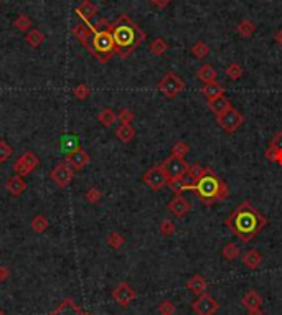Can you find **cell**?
I'll return each instance as SVG.
<instances>
[{
    "mask_svg": "<svg viewBox=\"0 0 282 315\" xmlns=\"http://www.w3.org/2000/svg\"><path fill=\"white\" fill-rule=\"evenodd\" d=\"M73 175H74V170H73L71 167H69L68 162L58 163V165H56L53 170H51V173H50L51 180H53L60 188L68 187L69 183H71V180H73Z\"/></svg>",
    "mask_w": 282,
    "mask_h": 315,
    "instance_id": "30bf717a",
    "label": "cell"
},
{
    "mask_svg": "<svg viewBox=\"0 0 282 315\" xmlns=\"http://www.w3.org/2000/svg\"><path fill=\"white\" fill-rule=\"evenodd\" d=\"M193 190L196 191V196L203 205L211 206L215 203H221L229 196V187L226 182L221 180L213 168H206V173L196 182Z\"/></svg>",
    "mask_w": 282,
    "mask_h": 315,
    "instance_id": "3957f363",
    "label": "cell"
},
{
    "mask_svg": "<svg viewBox=\"0 0 282 315\" xmlns=\"http://www.w3.org/2000/svg\"><path fill=\"white\" fill-rule=\"evenodd\" d=\"M88 51L102 64L107 63V61L114 56L116 45H114V38H112V33L109 28H107V30H99L93 35Z\"/></svg>",
    "mask_w": 282,
    "mask_h": 315,
    "instance_id": "277c9868",
    "label": "cell"
},
{
    "mask_svg": "<svg viewBox=\"0 0 282 315\" xmlns=\"http://www.w3.org/2000/svg\"><path fill=\"white\" fill-rule=\"evenodd\" d=\"M201 94L206 97V101L211 102L215 99H218L219 96H223L224 94V88L219 84L218 81H213V83H206L201 86Z\"/></svg>",
    "mask_w": 282,
    "mask_h": 315,
    "instance_id": "ac0fdd59",
    "label": "cell"
},
{
    "mask_svg": "<svg viewBox=\"0 0 282 315\" xmlns=\"http://www.w3.org/2000/svg\"><path fill=\"white\" fill-rule=\"evenodd\" d=\"M97 13V7L94 5L91 0H83L81 3L76 7V15L81 18L84 23H89L91 18Z\"/></svg>",
    "mask_w": 282,
    "mask_h": 315,
    "instance_id": "e0dca14e",
    "label": "cell"
},
{
    "mask_svg": "<svg viewBox=\"0 0 282 315\" xmlns=\"http://www.w3.org/2000/svg\"><path fill=\"white\" fill-rule=\"evenodd\" d=\"M188 150H190V145L187 142H183V140H177L175 144L172 145V154L170 155H175V157H185L188 154Z\"/></svg>",
    "mask_w": 282,
    "mask_h": 315,
    "instance_id": "d590c367",
    "label": "cell"
},
{
    "mask_svg": "<svg viewBox=\"0 0 282 315\" xmlns=\"http://www.w3.org/2000/svg\"><path fill=\"white\" fill-rule=\"evenodd\" d=\"M249 315H262L259 309H249Z\"/></svg>",
    "mask_w": 282,
    "mask_h": 315,
    "instance_id": "f5cc1de1",
    "label": "cell"
},
{
    "mask_svg": "<svg viewBox=\"0 0 282 315\" xmlns=\"http://www.w3.org/2000/svg\"><path fill=\"white\" fill-rule=\"evenodd\" d=\"M206 168L208 167H201L200 163H193V165H190V168H188V172H190V175H193L196 180H200L206 173Z\"/></svg>",
    "mask_w": 282,
    "mask_h": 315,
    "instance_id": "7bdbcfd3",
    "label": "cell"
},
{
    "mask_svg": "<svg viewBox=\"0 0 282 315\" xmlns=\"http://www.w3.org/2000/svg\"><path fill=\"white\" fill-rule=\"evenodd\" d=\"M142 182L152 191H160L163 187L168 185V177L165 175V172H163V168L160 165H155L144 173Z\"/></svg>",
    "mask_w": 282,
    "mask_h": 315,
    "instance_id": "52a82bcc",
    "label": "cell"
},
{
    "mask_svg": "<svg viewBox=\"0 0 282 315\" xmlns=\"http://www.w3.org/2000/svg\"><path fill=\"white\" fill-rule=\"evenodd\" d=\"M216 122H218V126L223 130H226L228 134H231V132H234V130L239 129L243 126L244 116L239 111L234 109V107H231V109L226 111L224 114L216 117Z\"/></svg>",
    "mask_w": 282,
    "mask_h": 315,
    "instance_id": "ba28073f",
    "label": "cell"
},
{
    "mask_svg": "<svg viewBox=\"0 0 282 315\" xmlns=\"http://www.w3.org/2000/svg\"><path fill=\"white\" fill-rule=\"evenodd\" d=\"M78 149H79V139L76 137V135L68 134V135H64V137L61 139V150H63L66 155L74 152V150H78Z\"/></svg>",
    "mask_w": 282,
    "mask_h": 315,
    "instance_id": "484cf974",
    "label": "cell"
},
{
    "mask_svg": "<svg viewBox=\"0 0 282 315\" xmlns=\"http://www.w3.org/2000/svg\"><path fill=\"white\" fill-rule=\"evenodd\" d=\"M154 3L157 5L158 8H163V7H167L168 3H170V0H154Z\"/></svg>",
    "mask_w": 282,
    "mask_h": 315,
    "instance_id": "681fc988",
    "label": "cell"
},
{
    "mask_svg": "<svg viewBox=\"0 0 282 315\" xmlns=\"http://www.w3.org/2000/svg\"><path fill=\"white\" fill-rule=\"evenodd\" d=\"M74 96H76V99L79 101H84L89 97V94H91V89H89L86 84H78L76 88H74Z\"/></svg>",
    "mask_w": 282,
    "mask_h": 315,
    "instance_id": "f35d334b",
    "label": "cell"
},
{
    "mask_svg": "<svg viewBox=\"0 0 282 315\" xmlns=\"http://www.w3.org/2000/svg\"><path fill=\"white\" fill-rule=\"evenodd\" d=\"M276 163L282 167V149H277V157H276Z\"/></svg>",
    "mask_w": 282,
    "mask_h": 315,
    "instance_id": "f907efd6",
    "label": "cell"
},
{
    "mask_svg": "<svg viewBox=\"0 0 282 315\" xmlns=\"http://www.w3.org/2000/svg\"><path fill=\"white\" fill-rule=\"evenodd\" d=\"M208 107H210V111L213 112V114H215L216 117H218V116H221V114H224L226 111L231 109L233 104H231V101H229L228 97L223 94V96H219L218 99L208 102Z\"/></svg>",
    "mask_w": 282,
    "mask_h": 315,
    "instance_id": "d6986e66",
    "label": "cell"
},
{
    "mask_svg": "<svg viewBox=\"0 0 282 315\" xmlns=\"http://www.w3.org/2000/svg\"><path fill=\"white\" fill-rule=\"evenodd\" d=\"M117 121H119L121 124H132L134 112L130 109H122L119 114H117Z\"/></svg>",
    "mask_w": 282,
    "mask_h": 315,
    "instance_id": "ab89813d",
    "label": "cell"
},
{
    "mask_svg": "<svg viewBox=\"0 0 282 315\" xmlns=\"http://www.w3.org/2000/svg\"><path fill=\"white\" fill-rule=\"evenodd\" d=\"M167 210L170 211V215H173L175 218L180 220V218H185V216L190 213L191 205L188 203L182 195H175L170 201H168Z\"/></svg>",
    "mask_w": 282,
    "mask_h": 315,
    "instance_id": "7c38bea8",
    "label": "cell"
},
{
    "mask_svg": "<svg viewBox=\"0 0 282 315\" xmlns=\"http://www.w3.org/2000/svg\"><path fill=\"white\" fill-rule=\"evenodd\" d=\"M187 289L191 290V292L196 295H201V294H205V290H206V282L201 276H193L187 282Z\"/></svg>",
    "mask_w": 282,
    "mask_h": 315,
    "instance_id": "603a6c76",
    "label": "cell"
},
{
    "mask_svg": "<svg viewBox=\"0 0 282 315\" xmlns=\"http://www.w3.org/2000/svg\"><path fill=\"white\" fill-rule=\"evenodd\" d=\"M269 145H272L274 149H282V130H279V132H276V135L272 137V140H271Z\"/></svg>",
    "mask_w": 282,
    "mask_h": 315,
    "instance_id": "7dc6e473",
    "label": "cell"
},
{
    "mask_svg": "<svg viewBox=\"0 0 282 315\" xmlns=\"http://www.w3.org/2000/svg\"><path fill=\"white\" fill-rule=\"evenodd\" d=\"M261 261H262V256L257 249H249L246 254L243 256V262L249 269H256V267L261 264Z\"/></svg>",
    "mask_w": 282,
    "mask_h": 315,
    "instance_id": "d4e9b609",
    "label": "cell"
},
{
    "mask_svg": "<svg viewBox=\"0 0 282 315\" xmlns=\"http://www.w3.org/2000/svg\"><path fill=\"white\" fill-rule=\"evenodd\" d=\"M12 154H13V149H12V145H8L7 140H0V163H3V162H7L8 158L12 157Z\"/></svg>",
    "mask_w": 282,
    "mask_h": 315,
    "instance_id": "8d00e7d4",
    "label": "cell"
},
{
    "mask_svg": "<svg viewBox=\"0 0 282 315\" xmlns=\"http://www.w3.org/2000/svg\"><path fill=\"white\" fill-rule=\"evenodd\" d=\"M243 304L246 305L248 309H259L262 304V299L256 290H249V292L243 297Z\"/></svg>",
    "mask_w": 282,
    "mask_h": 315,
    "instance_id": "83f0119b",
    "label": "cell"
},
{
    "mask_svg": "<svg viewBox=\"0 0 282 315\" xmlns=\"http://www.w3.org/2000/svg\"><path fill=\"white\" fill-rule=\"evenodd\" d=\"M134 135H135V130L130 124H121L119 127L116 129V137L124 144L130 142V140L134 139Z\"/></svg>",
    "mask_w": 282,
    "mask_h": 315,
    "instance_id": "cb8c5ba5",
    "label": "cell"
},
{
    "mask_svg": "<svg viewBox=\"0 0 282 315\" xmlns=\"http://www.w3.org/2000/svg\"><path fill=\"white\" fill-rule=\"evenodd\" d=\"M25 40H27V43L31 46V48H38V46L43 45V41H45V35L41 33V32L38 30V28H31V30H28V32H27Z\"/></svg>",
    "mask_w": 282,
    "mask_h": 315,
    "instance_id": "7402d4cb",
    "label": "cell"
},
{
    "mask_svg": "<svg viewBox=\"0 0 282 315\" xmlns=\"http://www.w3.org/2000/svg\"><path fill=\"white\" fill-rule=\"evenodd\" d=\"M48 220H46V216L43 215H38V216H35L33 218V221H31V229L36 233H43L48 229Z\"/></svg>",
    "mask_w": 282,
    "mask_h": 315,
    "instance_id": "836d02e7",
    "label": "cell"
},
{
    "mask_svg": "<svg viewBox=\"0 0 282 315\" xmlns=\"http://www.w3.org/2000/svg\"><path fill=\"white\" fill-rule=\"evenodd\" d=\"M96 33V30H94V25H89V23H78V25L73 27V35L76 36L78 41L81 43L83 46H86L89 48V43H91V38L93 35Z\"/></svg>",
    "mask_w": 282,
    "mask_h": 315,
    "instance_id": "5bb4252c",
    "label": "cell"
},
{
    "mask_svg": "<svg viewBox=\"0 0 282 315\" xmlns=\"http://www.w3.org/2000/svg\"><path fill=\"white\" fill-rule=\"evenodd\" d=\"M160 167L163 168L165 175L168 177V182L175 180V178H180L183 173L188 172L190 165L187 163V160L183 157H175V155H168V157L160 163Z\"/></svg>",
    "mask_w": 282,
    "mask_h": 315,
    "instance_id": "8992f818",
    "label": "cell"
},
{
    "mask_svg": "<svg viewBox=\"0 0 282 315\" xmlns=\"http://www.w3.org/2000/svg\"><path fill=\"white\" fill-rule=\"evenodd\" d=\"M223 2H224V0H223Z\"/></svg>",
    "mask_w": 282,
    "mask_h": 315,
    "instance_id": "9f6ffc18",
    "label": "cell"
},
{
    "mask_svg": "<svg viewBox=\"0 0 282 315\" xmlns=\"http://www.w3.org/2000/svg\"><path fill=\"white\" fill-rule=\"evenodd\" d=\"M239 252H241V251H239V248L234 243H228L226 246L221 249L223 257H224V259H228V261H234L239 256Z\"/></svg>",
    "mask_w": 282,
    "mask_h": 315,
    "instance_id": "d6a6232c",
    "label": "cell"
},
{
    "mask_svg": "<svg viewBox=\"0 0 282 315\" xmlns=\"http://www.w3.org/2000/svg\"><path fill=\"white\" fill-rule=\"evenodd\" d=\"M0 315H7L5 312H3V310H0Z\"/></svg>",
    "mask_w": 282,
    "mask_h": 315,
    "instance_id": "db71d44e",
    "label": "cell"
},
{
    "mask_svg": "<svg viewBox=\"0 0 282 315\" xmlns=\"http://www.w3.org/2000/svg\"><path fill=\"white\" fill-rule=\"evenodd\" d=\"M167 50H168V43L163 38H155L152 43H150V51L155 55V56H162V55H165L167 53Z\"/></svg>",
    "mask_w": 282,
    "mask_h": 315,
    "instance_id": "f546056e",
    "label": "cell"
},
{
    "mask_svg": "<svg viewBox=\"0 0 282 315\" xmlns=\"http://www.w3.org/2000/svg\"><path fill=\"white\" fill-rule=\"evenodd\" d=\"M89 160H91V158H89V154L83 149H78L66 155V162L69 163V167H71L73 170H81L83 167L88 165Z\"/></svg>",
    "mask_w": 282,
    "mask_h": 315,
    "instance_id": "9a60e30c",
    "label": "cell"
},
{
    "mask_svg": "<svg viewBox=\"0 0 282 315\" xmlns=\"http://www.w3.org/2000/svg\"><path fill=\"white\" fill-rule=\"evenodd\" d=\"M124 243H125V238L122 236L121 233H111L109 236H107V244H109L112 249H119Z\"/></svg>",
    "mask_w": 282,
    "mask_h": 315,
    "instance_id": "74e56055",
    "label": "cell"
},
{
    "mask_svg": "<svg viewBox=\"0 0 282 315\" xmlns=\"http://www.w3.org/2000/svg\"><path fill=\"white\" fill-rule=\"evenodd\" d=\"M27 190V183L23 180V177L20 175H13L7 180V191L13 196L22 195L23 191Z\"/></svg>",
    "mask_w": 282,
    "mask_h": 315,
    "instance_id": "ffe728a7",
    "label": "cell"
},
{
    "mask_svg": "<svg viewBox=\"0 0 282 315\" xmlns=\"http://www.w3.org/2000/svg\"><path fill=\"white\" fill-rule=\"evenodd\" d=\"M191 309L196 315H213L219 309V304L208 294H201L198 299L193 300Z\"/></svg>",
    "mask_w": 282,
    "mask_h": 315,
    "instance_id": "8fae6325",
    "label": "cell"
},
{
    "mask_svg": "<svg viewBox=\"0 0 282 315\" xmlns=\"http://www.w3.org/2000/svg\"><path fill=\"white\" fill-rule=\"evenodd\" d=\"M109 30L114 38L116 53L121 58H127L145 40V32L127 15H121L116 22H112Z\"/></svg>",
    "mask_w": 282,
    "mask_h": 315,
    "instance_id": "7a4b0ae2",
    "label": "cell"
},
{
    "mask_svg": "<svg viewBox=\"0 0 282 315\" xmlns=\"http://www.w3.org/2000/svg\"><path fill=\"white\" fill-rule=\"evenodd\" d=\"M13 27L17 28L18 32H22V33H25V32L30 30V27H31V20H30V17L25 15V13H20L17 18H15V22H13Z\"/></svg>",
    "mask_w": 282,
    "mask_h": 315,
    "instance_id": "4dcf8cb0",
    "label": "cell"
},
{
    "mask_svg": "<svg viewBox=\"0 0 282 315\" xmlns=\"http://www.w3.org/2000/svg\"><path fill=\"white\" fill-rule=\"evenodd\" d=\"M38 163H40V158L36 157L33 152L28 150V152L20 155V158H17L15 165H13V170L17 172V175L27 177V175H30L36 167H38Z\"/></svg>",
    "mask_w": 282,
    "mask_h": 315,
    "instance_id": "9c48e42d",
    "label": "cell"
},
{
    "mask_svg": "<svg viewBox=\"0 0 282 315\" xmlns=\"http://www.w3.org/2000/svg\"><path fill=\"white\" fill-rule=\"evenodd\" d=\"M236 30H238V33L243 36V38H251V36L254 35V32H256V23L252 20H243V22L238 23Z\"/></svg>",
    "mask_w": 282,
    "mask_h": 315,
    "instance_id": "4316f807",
    "label": "cell"
},
{
    "mask_svg": "<svg viewBox=\"0 0 282 315\" xmlns=\"http://www.w3.org/2000/svg\"><path fill=\"white\" fill-rule=\"evenodd\" d=\"M50 315H91V314L83 312L73 299H64Z\"/></svg>",
    "mask_w": 282,
    "mask_h": 315,
    "instance_id": "2e32d148",
    "label": "cell"
},
{
    "mask_svg": "<svg viewBox=\"0 0 282 315\" xmlns=\"http://www.w3.org/2000/svg\"><path fill=\"white\" fill-rule=\"evenodd\" d=\"M97 119L104 127H111V126H114V122L117 121V116L116 112L109 109V107H106V109H102L99 114H97Z\"/></svg>",
    "mask_w": 282,
    "mask_h": 315,
    "instance_id": "f1b7e54d",
    "label": "cell"
},
{
    "mask_svg": "<svg viewBox=\"0 0 282 315\" xmlns=\"http://www.w3.org/2000/svg\"><path fill=\"white\" fill-rule=\"evenodd\" d=\"M191 53H193L195 58L203 60L210 55V46L203 43V41H196V43L191 46Z\"/></svg>",
    "mask_w": 282,
    "mask_h": 315,
    "instance_id": "1f68e13d",
    "label": "cell"
},
{
    "mask_svg": "<svg viewBox=\"0 0 282 315\" xmlns=\"http://www.w3.org/2000/svg\"><path fill=\"white\" fill-rule=\"evenodd\" d=\"M102 198V193L97 188H91V190L86 191V200L89 201V203H97Z\"/></svg>",
    "mask_w": 282,
    "mask_h": 315,
    "instance_id": "ee69618b",
    "label": "cell"
},
{
    "mask_svg": "<svg viewBox=\"0 0 282 315\" xmlns=\"http://www.w3.org/2000/svg\"><path fill=\"white\" fill-rule=\"evenodd\" d=\"M167 187H170V190L173 191L175 195H180L182 191H185L187 190V187H185V183H183L180 178H175V180H170L168 182V185Z\"/></svg>",
    "mask_w": 282,
    "mask_h": 315,
    "instance_id": "60d3db41",
    "label": "cell"
},
{
    "mask_svg": "<svg viewBox=\"0 0 282 315\" xmlns=\"http://www.w3.org/2000/svg\"><path fill=\"white\" fill-rule=\"evenodd\" d=\"M158 312H160V315H172L173 312H175V307H173L172 302L165 300V302H162L160 305H158Z\"/></svg>",
    "mask_w": 282,
    "mask_h": 315,
    "instance_id": "f6af8a7d",
    "label": "cell"
},
{
    "mask_svg": "<svg viewBox=\"0 0 282 315\" xmlns=\"http://www.w3.org/2000/svg\"><path fill=\"white\" fill-rule=\"evenodd\" d=\"M264 157L267 158V162H269V163H276L277 149H274V147H272V145H269V147L266 149V152H264Z\"/></svg>",
    "mask_w": 282,
    "mask_h": 315,
    "instance_id": "bcb514c9",
    "label": "cell"
},
{
    "mask_svg": "<svg viewBox=\"0 0 282 315\" xmlns=\"http://www.w3.org/2000/svg\"><path fill=\"white\" fill-rule=\"evenodd\" d=\"M175 229H177V226L170 221V220H163L160 223V233L163 236H170V234L175 233Z\"/></svg>",
    "mask_w": 282,
    "mask_h": 315,
    "instance_id": "b9f144b4",
    "label": "cell"
},
{
    "mask_svg": "<svg viewBox=\"0 0 282 315\" xmlns=\"http://www.w3.org/2000/svg\"><path fill=\"white\" fill-rule=\"evenodd\" d=\"M157 89L167 97V99H175L178 94L183 93V89H185V81H183L177 73L168 71L165 76L158 81Z\"/></svg>",
    "mask_w": 282,
    "mask_h": 315,
    "instance_id": "5b68a950",
    "label": "cell"
},
{
    "mask_svg": "<svg viewBox=\"0 0 282 315\" xmlns=\"http://www.w3.org/2000/svg\"><path fill=\"white\" fill-rule=\"evenodd\" d=\"M224 73H226V76L229 79H233V81H236V79H239L243 76V66L239 63H231L229 66H226V69H224Z\"/></svg>",
    "mask_w": 282,
    "mask_h": 315,
    "instance_id": "e575fe53",
    "label": "cell"
},
{
    "mask_svg": "<svg viewBox=\"0 0 282 315\" xmlns=\"http://www.w3.org/2000/svg\"><path fill=\"white\" fill-rule=\"evenodd\" d=\"M10 276V271H8L7 266H0V282H5Z\"/></svg>",
    "mask_w": 282,
    "mask_h": 315,
    "instance_id": "c3c4849f",
    "label": "cell"
},
{
    "mask_svg": "<svg viewBox=\"0 0 282 315\" xmlns=\"http://www.w3.org/2000/svg\"><path fill=\"white\" fill-rule=\"evenodd\" d=\"M112 299L119 305H122V307H125V305H129L135 299V290L130 287L127 282H121L114 289V292H112Z\"/></svg>",
    "mask_w": 282,
    "mask_h": 315,
    "instance_id": "4fadbf2b",
    "label": "cell"
},
{
    "mask_svg": "<svg viewBox=\"0 0 282 315\" xmlns=\"http://www.w3.org/2000/svg\"><path fill=\"white\" fill-rule=\"evenodd\" d=\"M196 78L203 84L213 83L218 79V71L213 68V64H203V66H200V69L196 71Z\"/></svg>",
    "mask_w": 282,
    "mask_h": 315,
    "instance_id": "44dd1931",
    "label": "cell"
},
{
    "mask_svg": "<svg viewBox=\"0 0 282 315\" xmlns=\"http://www.w3.org/2000/svg\"><path fill=\"white\" fill-rule=\"evenodd\" d=\"M226 226L236 234L243 244H248L267 226V218L261 215L251 201H243L226 218Z\"/></svg>",
    "mask_w": 282,
    "mask_h": 315,
    "instance_id": "6da1fadb",
    "label": "cell"
},
{
    "mask_svg": "<svg viewBox=\"0 0 282 315\" xmlns=\"http://www.w3.org/2000/svg\"><path fill=\"white\" fill-rule=\"evenodd\" d=\"M274 40H276V41H277V43H279V45H282V30L276 32V35H274Z\"/></svg>",
    "mask_w": 282,
    "mask_h": 315,
    "instance_id": "816d5d0a",
    "label": "cell"
},
{
    "mask_svg": "<svg viewBox=\"0 0 282 315\" xmlns=\"http://www.w3.org/2000/svg\"><path fill=\"white\" fill-rule=\"evenodd\" d=\"M266 2H271V0H266Z\"/></svg>",
    "mask_w": 282,
    "mask_h": 315,
    "instance_id": "11a10c76",
    "label": "cell"
}]
</instances>
